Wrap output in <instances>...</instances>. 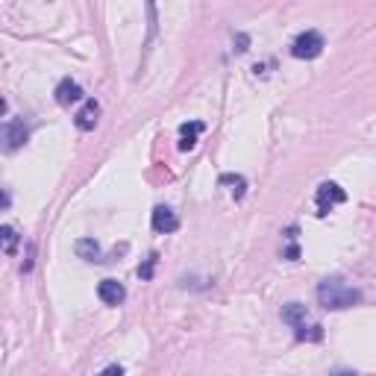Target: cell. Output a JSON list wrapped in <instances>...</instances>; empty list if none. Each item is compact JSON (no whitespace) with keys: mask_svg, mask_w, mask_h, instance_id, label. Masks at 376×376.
<instances>
[{"mask_svg":"<svg viewBox=\"0 0 376 376\" xmlns=\"http://www.w3.org/2000/svg\"><path fill=\"white\" fill-rule=\"evenodd\" d=\"M306 318H309V312H306V306H303V303H288V306L282 309V321H285V323H291L294 330H297V326H303Z\"/></svg>","mask_w":376,"mask_h":376,"instance_id":"8fae6325","label":"cell"},{"mask_svg":"<svg viewBox=\"0 0 376 376\" xmlns=\"http://www.w3.org/2000/svg\"><path fill=\"white\" fill-rule=\"evenodd\" d=\"M97 376H124V368H121V364H109V368L100 371Z\"/></svg>","mask_w":376,"mask_h":376,"instance_id":"2e32d148","label":"cell"},{"mask_svg":"<svg viewBox=\"0 0 376 376\" xmlns=\"http://www.w3.org/2000/svg\"><path fill=\"white\" fill-rule=\"evenodd\" d=\"M27 138H29V130H27V124L21 121V118H9V121L3 124V147L9 153L18 150L21 144H27Z\"/></svg>","mask_w":376,"mask_h":376,"instance_id":"277c9868","label":"cell"},{"mask_svg":"<svg viewBox=\"0 0 376 376\" xmlns=\"http://www.w3.org/2000/svg\"><path fill=\"white\" fill-rule=\"evenodd\" d=\"M97 297H100L106 306H121L126 300V288L118 280H103L97 285Z\"/></svg>","mask_w":376,"mask_h":376,"instance_id":"52a82bcc","label":"cell"},{"mask_svg":"<svg viewBox=\"0 0 376 376\" xmlns=\"http://www.w3.org/2000/svg\"><path fill=\"white\" fill-rule=\"evenodd\" d=\"M74 250H77V256L80 259H85V262H103L100 259V244H97L94 239H80L74 244Z\"/></svg>","mask_w":376,"mask_h":376,"instance_id":"30bf717a","label":"cell"},{"mask_svg":"<svg viewBox=\"0 0 376 376\" xmlns=\"http://www.w3.org/2000/svg\"><path fill=\"white\" fill-rule=\"evenodd\" d=\"M156 262H159V256L150 253V256H147V259H144V265H138V276H142V280H153Z\"/></svg>","mask_w":376,"mask_h":376,"instance_id":"5bb4252c","label":"cell"},{"mask_svg":"<svg viewBox=\"0 0 376 376\" xmlns=\"http://www.w3.org/2000/svg\"><path fill=\"white\" fill-rule=\"evenodd\" d=\"M221 185H235V188H232V191H235V197H241V194H244V185H247V183H244V176L224 174V176H221Z\"/></svg>","mask_w":376,"mask_h":376,"instance_id":"9a60e30c","label":"cell"},{"mask_svg":"<svg viewBox=\"0 0 376 376\" xmlns=\"http://www.w3.org/2000/svg\"><path fill=\"white\" fill-rule=\"evenodd\" d=\"M297 338H300V341H321L323 338V330H321V326L318 323H312V326H297Z\"/></svg>","mask_w":376,"mask_h":376,"instance_id":"4fadbf2b","label":"cell"},{"mask_svg":"<svg viewBox=\"0 0 376 376\" xmlns=\"http://www.w3.org/2000/svg\"><path fill=\"white\" fill-rule=\"evenodd\" d=\"M206 130V126L200 121H191V124H183L180 126V147L183 150H191V147L197 144V135H200Z\"/></svg>","mask_w":376,"mask_h":376,"instance_id":"9c48e42d","label":"cell"},{"mask_svg":"<svg viewBox=\"0 0 376 376\" xmlns=\"http://www.w3.org/2000/svg\"><path fill=\"white\" fill-rule=\"evenodd\" d=\"M97 121H100V103H97V100H85L83 109H80V112H77V118H74L77 130L92 133L94 126H97Z\"/></svg>","mask_w":376,"mask_h":376,"instance_id":"8992f818","label":"cell"},{"mask_svg":"<svg viewBox=\"0 0 376 376\" xmlns=\"http://www.w3.org/2000/svg\"><path fill=\"white\" fill-rule=\"evenodd\" d=\"M362 300V291L353 288L350 282H344L341 276H330L318 285V303L323 309H332V312H341V309H350Z\"/></svg>","mask_w":376,"mask_h":376,"instance_id":"6da1fadb","label":"cell"},{"mask_svg":"<svg viewBox=\"0 0 376 376\" xmlns=\"http://www.w3.org/2000/svg\"><path fill=\"white\" fill-rule=\"evenodd\" d=\"M80 100H83L80 83L71 80V77H65V80L56 85V103L59 106H71V103H80Z\"/></svg>","mask_w":376,"mask_h":376,"instance_id":"ba28073f","label":"cell"},{"mask_svg":"<svg viewBox=\"0 0 376 376\" xmlns=\"http://www.w3.org/2000/svg\"><path fill=\"white\" fill-rule=\"evenodd\" d=\"M330 376H359V373H355V371H332Z\"/></svg>","mask_w":376,"mask_h":376,"instance_id":"e0dca14e","label":"cell"},{"mask_svg":"<svg viewBox=\"0 0 376 376\" xmlns=\"http://www.w3.org/2000/svg\"><path fill=\"white\" fill-rule=\"evenodd\" d=\"M0 239H3V253L6 256H15L18 253V244H21V235H18V230L15 226H3V230H0Z\"/></svg>","mask_w":376,"mask_h":376,"instance_id":"7c38bea8","label":"cell"},{"mask_svg":"<svg viewBox=\"0 0 376 376\" xmlns=\"http://www.w3.org/2000/svg\"><path fill=\"white\" fill-rule=\"evenodd\" d=\"M344 200H347V191L338 183H323L318 188V194H314V209H318V215H326Z\"/></svg>","mask_w":376,"mask_h":376,"instance_id":"3957f363","label":"cell"},{"mask_svg":"<svg viewBox=\"0 0 376 376\" xmlns=\"http://www.w3.org/2000/svg\"><path fill=\"white\" fill-rule=\"evenodd\" d=\"M150 224H153V232H159V235H167V232L180 230V217H176L174 209H167V206H156Z\"/></svg>","mask_w":376,"mask_h":376,"instance_id":"5b68a950","label":"cell"},{"mask_svg":"<svg viewBox=\"0 0 376 376\" xmlns=\"http://www.w3.org/2000/svg\"><path fill=\"white\" fill-rule=\"evenodd\" d=\"M323 36L318 33V29H306V33H300L294 38V44H291V53L297 59H314V56H321L323 53Z\"/></svg>","mask_w":376,"mask_h":376,"instance_id":"7a4b0ae2","label":"cell"}]
</instances>
